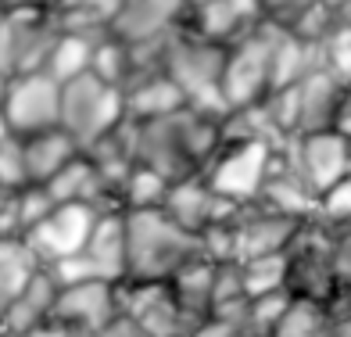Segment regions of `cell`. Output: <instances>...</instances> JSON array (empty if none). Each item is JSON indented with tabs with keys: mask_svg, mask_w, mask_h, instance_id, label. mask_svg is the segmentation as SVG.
Instances as JSON below:
<instances>
[{
	"mask_svg": "<svg viewBox=\"0 0 351 337\" xmlns=\"http://www.w3.org/2000/svg\"><path fill=\"white\" fill-rule=\"evenodd\" d=\"M125 280H172L183 266L208 259L201 233H190L165 208L125 212Z\"/></svg>",
	"mask_w": 351,
	"mask_h": 337,
	"instance_id": "obj_1",
	"label": "cell"
},
{
	"mask_svg": "<svg viewBox=\"0 0 351 337\" xmlns=\"http://www.w3.org/2000/svg\"><path fill=\"white\" fill-rule=\"evenodd\" d=\"M230 47L212 43L197 36L194 29H176L172 51H169V79L183 90L190 108L208 111V115H226V97H222V72H226Z\"/></svg>",
	"mask_w": 351,
	"mask_h": 337,
	"instance_id": "obj_2",
	"label": "cell"
},
{
	"mask_svg": "<svg viewBox=\"0 0 351 337\" xmlns=\"http://www.w3.org/2000/svg\"><path fill=\"white\" fill-rule=\"evenodd\" d=\"M287 291L294 298L333 305L341 294L337 280V226L326 219H308L287 248Z\"/></svg>",
	"mask_w": 351,
	"mask_h": 337,
	"instance_id": "obj_3",
	"label": "cell"
},
{
	"mask_svg": "<svg viewBox=\"0 0 351 337\" xmlns=\"http://www.w3.org/2000/svg\"><path fill=\"white\" fill-rule=\"evenodd\" d=\"M125 119H130L125 115V93L104 83L101 75L83 72L69 83H61V130L83 151L101 137L115 133Z\"/></svg>",
	"mask_w": 351,
	"mask_h": 337,
	"instance_id": "obj_4",
	"label": "cell"
},
{
	"mask_svg": "<svg viewBox=\"0 0 351 337\" xmlns=\"http://www.w3.org/2000/svg\"><path fill=\"white\" fill-rule=\"evenodd\" d=\"M273 22H262L254 33H247L244 40L230 43L226 54V72H222V97L226 108H251L262 104L273 90Z\"/></svg>",
	"mask_w": 351,
	"mask_h": 337,
	"instance_id": "obj_5",
	"label": "cell"
},
{
	"mask_svg": "<svg viewBox=\"0 0 351 337\" xmlns=\"http://www.w3.org/2000/svg\"><path fill=\"white\" fill-rule=\"evenodd\" d=\"M308 219H294L287 212H276L262 201H241L230 219L233 230V251L237 262H251V259H265V255H287L291 240Z\"/></svg>",
	"mask_w": 351,
	"mask_h": 337,
	"instance_id": "obj_6",
	"label": "cell"
},
{
	"mask_svg": "<svg viewBox=\"0 0 351 337\" xmlns=\"http://www.w3.org/2000/svg\"><path fill=\"white\" fill-rule=\"evenodd\" d=\"M0 111H4L14 137L54 130V126H61V83L47 72L11 75Z\"/></svg>",
	"mask_w": 351,
	"mask_h": 337,
	"instance_id": "obj_7",
	"label": "cell"
},
{
	"mask_svg": "<svg viewBox=\"0 0 351 337\" xmlns=\"http://www.w3.org/2000/svg\"><path fill=\"white\" fill-rule=\"evenodd\" d=\"M273 151H276V143H265V140L226 143V148L219 151V158L201 176L222 198H230V201H254L262 194V183H265L269 162H273Z\"/></svg>",
	"mask_w": 351,
	"mask_h": 337,
	"instance_id": "obj_8",
	"label": "cell"
},
{
	"mask_svg": "<svg viewBox=\"0 0 351 337\" xmlns=\"http://www.w3.org/2000/svg\"><path fill=\"white\" fill-rule=\"evenodd\" d=\"M97 216L101 212L90 205H58L43 222H36V226L22 237V244L33 251V259L40 266L51 269V266L65 262V259H72V255H79L86 248L93 226H97Z\"/></svg>",
	"mask_w": 351,
	"mask_h": 337,
	"instance_id": "obj_9",
	"label": "cell"
},
{
	"mask_svg": "<svg viewBox=\"0 0 351 337\" xmlns=\"http://www.w3.org/2000/svg\"><path fill=\"white\" fill-rule=\"evenodd\" d=\"M133 143L136 165H147L154 172H162L169 183H180L186 176H197V165L190 162V154L183 151L180 130H176V115L165 119H125Z\"/></svg>",
	"mask_w": 351,
	"mask_h": 337,
	"instance_id": "obj_10",
	"label": "cell"
},
{
	"mask_svg": "<svg viewBox=\"0 0 351 337\" xmlns=\"http://www.w3.org/2000/svg\"><path fill=\"white\" fill-rule=\"evenodd\" d=\"M119 316V283L90 280V283H69L61 287L54 301L51 323L75 337H93Z\"/></svg>",
	"mask_w": 351,
	"mask_h": 337,
	"instance_id": "obj_11",
	"label": "cell"
},
{
	"mask_svg": "<svg viewBox=\"0 0 351 337\" xmlns=\"http://www.w3.org/2000/svg\"><path fill=\"white\" fill-rule=\"evenodd\" d=\"M287 148H291L294 165L319 198L330 187H337L344 176H351V137H344L337 126L305 137H287Z\"/></svg>",
	"mask_w": 351,
	"mask_h": 337,
	"instance_id": "obj_12",
	"label": "cell"
},
{
	"mask_svg": "<svg viewBox=\"0 0 351 337\" xmlns=\"http://www.w3.org/2000/svg\"><path fill=\"white\" fill-rule=\"evenodd\" d=\"M119 309L133 316L151 337H186V319L169 280H122Z\"/></svg>",
	"mask_w": 351,
	"mask_h": 337,
	"instance_id": "obj_13",
	"label": "cell"
},
{
	"mask_svg": "<svg viewBox=\"0 0 351 337\" xmlns=\"http://www.w3.org/2000/svg\"><path fill=\"white\" fill-rule=\"evenodd\" d=\"M237 205L241 201H230V198L215 194V190L208 187V180L197 172V176H186V180L172 183L169 198H165V212L180 222L183 230L204 233V230L219 226V222H230Z\"/></svg>",
	"mask_w": 351,
	"mask_h": 337,
	"instance_id": "obj_14",
	"label": "cell"
},
{
	"mask_svg": "<svg viewBox=\"0 0 351 337\" xmlns=\"http://www.w3.org/2000/svg\"><path fill=\"white\" fill-rule=\"evenodd\" d=\"M254 201L276 208V212H287L294 219H315L319 216V194L308 187L301 169L294 165V154L287 148V140L276 143L273 162H269V172H265V183H262V194Z\"/></svg>",
	"mask_w": 351,
	"mask_h": 337,
	"instance_id": "obj_15",
	"label": "cell"
},
{
	"mask_svg": "<svg viewBox=\"0 0 351 337\" xmlns=\"http://www.w3.org/2000/svg\"><path fill=\"white\" fill-rule=\"evenodd\" d=\"M186 19L190 0H122L108 22V33L119 36L122 43H140L186 25Z\"/></svg>",
	"mask_w": 351,
	"mask_h": 337,
	"instance_id": "obj_16",
	"label": "cell"
},
{
	"mask_svg": "<svg viewBox=\"0 0 351 337\" xmlns=\"http://www.w3.org/2000/svg\"><path fill=\"white\" fill-rule=\"evenodd\" d=\"M265 22V4L262 0H204V4L190 8L186 29H194L197 36L230 47L244 40Z\"/></svg>",
	"mask_w": 351,
	"mask_h": 337,
	"instance_id": "obj_17",
	"label": "cell"
},
{
	"mask_svg": "<svg viewBox=\"0 0 351 337\" xmlns=\"http://www.w3.org/2000/svg\"><path fill=\"white\" fill-rule=\"evenodd\" d=\"M344 93L348 83H341L330 69L319 65L298 83V97H301V126L298 137L319 133V130H333L341 122V108H344Z\"/></svg>",
	"mask_w": 351,
	"mask_h": 337,
	"instance_id": "obj_18",
	"label": "cell"
},
{
	"mask_svg": "<svg viewBox=\"0 0 351 337\" xmlns=\"http://www.w3.org/2000/svg\"><path fill=\"white\" fill-rule=\"evenodd\" d=\"M51 190L54 205H90L97 212H108V208H122L119 198L111 194V187L104 183V176L97 172V165L90 162L86 154H79L75 162H69L51 183H43Z\"/></svg>",
	"mask_w": 351,
	"mask_h": 337,
	"instance_id": "obj_19",
	"label": "cell"
},
{
	"mask_svg": "<svg viewBox=\"0 0 351 337\" xmlns=\"http://www.w3.org/2000/svg\"><path fill=\"white\" fill-rule=\"evenodd\" d=\"M169 287H172L176 301H180V312L186 319V337H190L215 312V262L197 259V262L183 266L169 280Z\"/></svg>",
	"mask_w": 351,
	"mask_h": 337,
	"instance_id": "obj_20",
	"label": "cell"
},
{
	"mask_svg": "<svg viewBox=\"0 0 351 337\" xmlns=\"http://www.w3.org/2000/svg\"><path fill=\"white\" fill-rule=\"evenodd\" d=\"M125 240H130V226H125V208H108L97 216L83 255L101 269V277L111 283L125 280Z\"/></svg>",
	"mask_w": 351,
	"mask_h": 337,
	"instance_id": "obj_21",
	"label": "cell"
},
{
	"mask_svg": "<svg viewBox=\"0 0 351 337\" xmlns=\"http://www.w3.org/2000/svg\"><path fill=\"white\" fill-rule=\"evenodd\" d=\"M22 148H25L29 183H36V187L51 183L69 162H75V158L83 154V148H79V143L61 130V126L43 130V133H33V137H22Z\"/></svg>",
	"mask_w": 351,
	"mask_h": 337,
	"instance_id": "obj_22",
	"label": "cell"
},
{
	"mask_svg": "<svg viewBox=\"0 0 351 337\" xmlns=\"http://www.w3.org/2000/svg\"><path fill=\"white\" fill-rule=\"evenodd\" d=\"M319 65H323V47H315L308 40L294 36L291 29L276 25V33H273V90L301 83V79L308 72H315Z\"/></svg>",
	"mask_w": 351,
	"mask_h": 337,
	"instance_id": "obj_23",
	"label": "cell"
},
{
	"mask_svg": "<svg viewBox=\"0 0 351 337\" xmlns=\"http://www.w3.org/2000/svg\"><path fill=\"white\" fill-rule=\"evenodd\" d=\"M122 93H125V115L130 119H165V115H176L180 108H186L183 90L176 86L169 75L136 83Z\"/></svg>",
	"mask_w": 351,
	"mask_h": 337,
	"instance_id": "obj_24",
	"label": "cell"
},
{
	"mask_svg": "<svg viewBox=\"0 0 351 337\" xmlns=\"http://www.w3.org/2000/svg\"><path fill=\"white\" fill-rule=\"evenodd\" d=\"M333 327H337V316L330 305L294 298L273 337H333Z\"/></svg>",
	"mask_w": 351,
	"mask_h": 337,
	"instance_id": "obj_25",
	"label": "cell"
},
{
	"mask_svg": "<svg viewBox=\"0 0 351 337\" xmlns=\"http://www.w3.org/2000/svg\"><path fill=\"white\" fill-rule=\"evenodd\" d=\"M104 36H108V33H104ZM93 43H97L93 36L69 33V29H65L43 72H47V75H54L58 83H69V79L83 75V72H90V69H93Z\"/></svg>",
	"mask_w": 351,
	"mask_h": 337,
	"instance_id": "obj_26",
	"label": "cell"
},
{
	"mask_svg": "<svg viewBox=\"0 0 351 337\" xmlns=\"http://www.w3.org/2000/svg\"><path fill=\"white\" fill-rule=\"evenodd\" d=\"M172 183L165 180L162 172H154L147 165H136L125 180L122 194H119V205L125 212H151V208H165V198H169Z\"/></svg>",
	"mask_w": 351,
	"mask_h": 337,
	"instance_id": "obj_27",
	"label": "cell"
},
{
	"mask_svg": "<svg viewBox=\"0 0 351 337\" xmlns=\"http://www.w3.org/2000/svg\"><path fill=\"white\" fill-rule=\"evenodd\" d=\"M93 75H101L104 83L125 90V79H130V43H122L119 36H101L93 43Z\"/></svg>",
	"mask_w": 351,
	"mask_h": 337,
	"instance_id": "obj_28",
	"label": "cell"
},
{
	"mask_svg": "<svg viewBox=\"0 0 351 337\" xmlns=\"http://www.w3.org/2000/svg\"><path fill=\"white\" fill-rule=\"evenodd\" d=\"M247 298H262L273 291H287V255H265V259L241 262Z\"/></svg>",
	"mask_w": 351,
	"mask_h": 337,
	"instance_id": "obj_29",
	"label": "cell"
},
{
	"mask_svg": "<svg viewBox=\"0 0 351 337\" xmlns=\"http://www.w3.org/2000/svg\"><path fill=\"white\" fill-rule=\"evenodd\" d=\"M294 294L291 291H273L262 298H247V330L254 337H273L276 327L283 323L287 309H291Z\"/></svg>",
	"mask_w": 351,
	"mask_h": 337,
	"instance_id": "obj_30",
	"label": "cell"
},
{
	"mask_svg": "<svg viewBox=\"0 0 351 337\" xmlns=\"http://www.w3.org/2000/svg\"><path fill=\"white\" fill-rule=\"evenodd\" d=\"M0 187L19 194V190L33 187L29 183V169H25V148H22V137H8L0 143Z\"/></svg>",
	"mask_w": 351,
	"mask_h": 337,
	"instance_id": "obj_31",
	"label": "cell"
},
{
	"mask_svg": "<svg viewBox=\"0 0 351 337\" xmlns=\"http://www.w3.org/2000/svg\"><path fill=\"white\" fill-rule=\"evenodd\" d=\"M319 219L333 222V226H351V176H344L337 187H330L319 198Z\"/></svg>",
	"mask_w": 351,
	"mask_h": 337,
	"instance_id": "obj_32",
	"label": "cell"
},
{
	"mask_svg": "<svg viewBox=\"0 0 351 337\" xmlns=\"http://www.w3.org/2000/svg\"><path fill=\"white\" fill-rule=\"evenodd\" d=\"M244 269L241 262H215V309L219 305H233L244 301Z\"/></svg>",
	"mask_w": 351,
	"mask_h": 337,
	"instance_id": "obj_33",
	"label": "cell"
},
{
	"mask_svg": "<svg viewBox=\"0 0 351 337\" xmlns=\"http://www.w3.org/2000/svg\"><path fill=\"white\" fill-rule=\"evenodd\" d=\"M337 280L341 291H351V226H337Z\"/></svg>",
	"mask_w": 351,
	"mask_h": 337,
	"instance_id": "obj_34",
	"label": "cell"
},
{
	"mask_svg": "<svg viewBox=\"0 0 351 337\" xmlns=\"http://www.w3.org/2000/svg\"><path fill=\"white\" fill-rule=\"evenodd\" d=\"M93 337H151V334L143 330V327L136 323L133 316H125V312L119 309V316L111 319V323H108L104 330H97V334H93Z\"/></svg>",
	"mask_w": 351,
	"mask_h": 337,
	"instance_id": "obj_35",
	"label": "cell"
},
{
	"mask_svg": "<svg viewBox=\"0 0 351 337\" xmlns=\"http://www.w3.org/2000/svg\"><path fill=\"white\" fill-rule=\"evenodd\" d=\"M333 312H337L341 319H351V291H341L337 298H333V305H330Z\"/></svg>",
	"mask_w": 351,
	"mask_h": 337,
	"instance_id": "obj_36",
	"label": "cell"
},
{
	"mask_svg": "<svg viewBox=\"0 0 351 337\" xmlns=\"http://www.w3.org/2000/svg\"><path fill=\"white\" fill-rule=\"evenodd\" d=\"M337 130H341L344 137H351V86H348V93H344V108H341V122H337Z\"/></svg>",
	"mask_w": 351,
	"mask_h": 337,
	"instance_id": "obj_37",
	"label": "cell"
},
{
	"mask_svg": "<svg viewBox=\"0 0 351 337\" xmlns=\"http://www.w3.org/2000/svg\"><path fill=\"white\" fill-rule=\"evenodd\" d=\"M8 8H43V4H54V0H4Z\"/></svg>",
	"mask_w": 351,
	"mask_h": 337,
	"instance_id": "obj_38",
	"label": "cell"
},
{
	"mask_svg": "<svg viewBox=\"0 0 351 337\" xmlns=\"http://www.w3.org/2000/svg\"><path fill=\"white\" fill-rule=\"evenodd\" d=\"M8 137H14V133H11V126H8V119H4V111H0V143H4Z\"/></svg>",
	"mask_w": 351,
	"mask_h": 337,
	"instance_id": "obj_39",
	"label": "cell"
}]
</instances>
